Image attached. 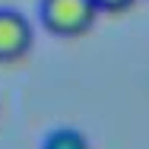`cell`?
I'll return each mask as SVG.
<instances>
[{
    "instance_id": "cell-3",
    "label": "cell",
    "mask_w": 149,
    "mask_h": 149,
    "mask_svg": "<svg viewBox=\"0 0 149 149\" xmlns=\"http://www.w3.org/2000/svg\"><path fill=\"white\" fill-rule=\"evenodd\" d=\"M41 149H89V140L76 127H54L41 140Z\"/></svg>"
},
{
    "instance_id": "cell-4",
    "label": "cell",
    "mask_w": 149,
    "mask_h": 149,
    "mask_svg": "<svg viewBox=\"0 0 149 149\" xmlns=\"http://www.w3.org/2000/svg\"><path fill=\"white\" fill-rule=\"evenodd\" d=\"M136 0H95V6H98V13H124V10H130Z\"/></svg>"
},
{
    "instance_id": "cell-1",
    "label": "cell",
    "mask_w": 149,
    "mask_h": 149,
    "mask_svg": "<svg viewBox=\"0 0 149 149\" xmlns=\"http://www.w3.org/2000/svg\"><path fill=\"white\" fill-rule=\"evenodd\" d=\"M41 26L57 38H79L95 26L98 6L95 0H41L38 6Z\"/></svg>"
},
{
    "instance_id": "cell-2",
    "label": "cell",
    "mask_w": 149,
    "mask_h": 149,
    "mask_svg": "<svg viewBox=\"0 0 149 149\" xmlns=\"http://www.w3.org/2000/svg\"><path fill=\"white\" fill-rule=\"evenodd\" d=\"M32 41H35L32 22L22 13L3 6V10H0V63L22 60L32 51Z\"/></svg>"
}]
</instances>
